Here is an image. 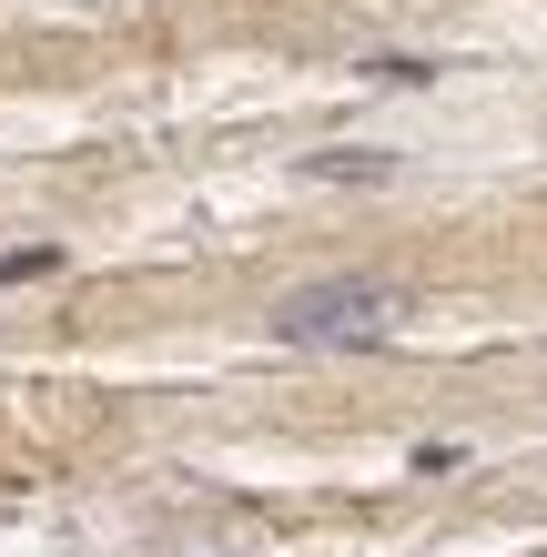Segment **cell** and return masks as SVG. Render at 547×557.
<instances>
[{
	"instance_id": "6da1fadb",
	"label": "cell",
	"mask_w": 547,
	"mask_h": 557,
	"mask_svg": "<svg viewBox=\"0 0 547 557\" xmlns=\"http://www.w3.org/2000/svg\"><path fill=\"white\" fill-rule=\"evenodd\" d=\"M274 335L284 345H396V284H375V274H325V284H295L274 305Z\"/></svg>"
},
{
	"instance_id": "7a4b0ae2",
	"label": "cell",
	"mask_w": 547,
	"mask_h": 557,
	"mask_svg": "<svg viewBox=\"0 0 547 557\" xmlns=\"http://www.w3.org/2000/svg\"><path fill=\"white\" fill-rule=\"evenodd\" d=\"M41 274H61V244H11V253H0V294H11V284H41Z\"/></svg>"
},
{
	"instance_id": "3957f363",
	"label": "cell",
	"mask_w": 547,
	"mask_h": 557,
	"mask_svg": "<svg viewBox=\"0 0 547 557\" xmlns=\"http://www.w3.org/2000/svg\"><path fill=\"white\" fill-rule=\"evenodd\" d=\"M314 173H335V183H385V162H375V152H325Z\"/></svg>"
}]
</instances>
